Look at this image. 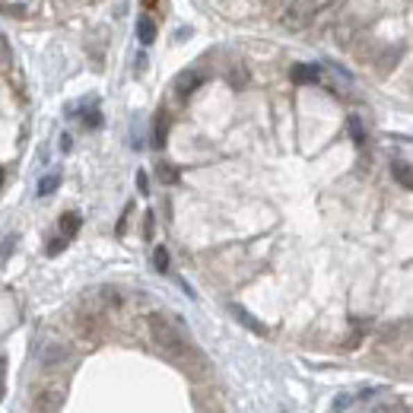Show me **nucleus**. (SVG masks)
Segmentation results:
<instances>
[{"label":"nucleus","mask_w":413,"mask_h":413,"mask_svg":"<svg viewBox=\"0 0 413 413\" xmlns=\"http://www.w3.org/2000/svg\"><path fill=\"white\" fill-rule=\"evenodd\" d=\"M38 360H42V366L45 369H60L70 362V346L67 344H45V350L38 353Z\"/></svg>","instance_id":"obj_5"},{"label":"nucleus","mask_w":413,"mask_h":413,"mask_svg":"<svg viewBox=\"0 0 413 413\" xmlns=\"http://www.w3.org/2000/svg\"><path fill=\"white\" fill-rule=\"evenodd\" d=\"M201 83H203V76L197 74V70H185V74L175 76V96H178V99H188L191 92L201 86Z\"/></svg>","instance_id":"obj_7"},{"label":"nucleus","mask_w":413,"mask_h":413,"mask_svg":"<svg viewBox=\"0 0 413 413\" xmlns=\"http://www.w3.org/2000/svg\"><path fill=\"white\" fill-rule=\"evenodd\" d=\"M229 83H233L235 90H242V86H245V83H248V70L242 67V64H235V67L229 70Z\"/></svg>","instance_id":"obj_16"},{"label":"nucleus","mask_w":413,"mask_h":413,"mask_svg":"<svg viewBox=\"0 0 413 413\" xmlns=\"http://www.w3.org/2000/svg\"><path fill=\"white\" fill-rule=\"evenodd\" d=\"M413 337V318H401V321H391L382 328V334H378V344L382 346H404L410 344Z\"/></svg>","instance_id":"obj_4"},{"label":"nucleus","mask_w":413,"mask_h":413,"mask_svg":"<svg viewBox=\"0 0 413 413\" xmlns=\"http://www.w3.org/2000/svg\"><path fill=\"white\" fill-rule=\"evenodd\" d=\"M353 394H337V398H334V407H330V410H334V413H340V410H346V407H350V404H353Z\"/></svg>","instance_id":"obj_20"},{"label":"nucleus","mask_w":413,"mask_h":413,"mask_svg":"<svg viewBox=\"0 0 413 413\" xmlns=\"http://www.w3.org/2000/svg\"><path fill=\"white\" fill-rule=\"evenodd\" d=\"M80 223H83V219H80V213H74V210H70V213H64V217H60V235H64V239H74V235L76 233H80Z\"/></svg>","instance_id":"obj_13"},{"label":"nucleus","mask_w":413,"mask_h":413,"mask_svg":"<svg viewBox=\"0 0 413 413\" xmlns=\"http://www.w3.org/2000/svg\"><path fill=\"white\" fill-rule=\"evenodd\" d=\"M372 413H410L404 404H378L372 407Z\"/></svg>","instance_id":"obj_21"},{"label":"nucleus","mask_w":413,"mask_h":413,"mask_svg":"<svg viewBox=\"0 0 413 413\" xmlns=\"http://www.w3.org/2000/svg\"><path fill=\"white\" fill-rule=\"evenodd\" d=\"M3 372H7V360L0 356V401H3Z\"/></svg>","instance_id":"obj_25"},{"label":"nucleus","mask_w":413,"mask_h":413,"mask_svg":"<svg viewBox=\"0 0 413 413\" xmlns=\"http://www.w3.org/2000/svg\"><path fill=\"white\" fill-rule=\"evenodd\" d=\"M137 188H140V194H146V191H150V181H146V172H137Z\"/></svg>","instance_id":"obj_24"},{"label":"nucleus","mask_w":413,"mask_h":413,"mask_svg":"<svg viewBox=\"0 0 413 413\" xmlns=\"http://www.w3.org/2000/svg\"><path fill=\"white\" fill-rule=\"evenodd\" d=\"M83 121H86V128H99V124H102V115H99L96 108H92V112L83 115Z\"/></svg>","instance_id":"obj_23"},{"label":"nucleus","mask_w":413,"mask_h":413,"mask_svg":"<svg viewBox=\"0 0 413 413\" xmlns=\"http://www.w3.org/2000/svg\"><path fill=\"white\" fill-rule=\"evenodd\" d=\"M289 76H293V83H318L321 80V67L318 64H296L289 70Z\"/></svg>","instance_id":"obj_9"},{"label":"nucleus","mask_w":413,"mask_h":413,"mask_svg":"<svg viewBox=\"0 0 413 413\" xmlns=\"http://www.w3.org/2000/svg\"><path fill=\"white\" fill-rule=\"evenodd\" d=\"M67 401V385L64 382H45L35 388V407L45 413L60 410V404Z\"/></svg>","instance_id":"obj_3"},{"label":"nucleus","mask_w":413,"mask_h":413,"mask_svg":"<svg viewBox=\"0 0 413 413\" xmlns=\"http://www.w3.org/2000/svg\"><path fill=\"white\" fill-rule=\"evenodd\" d=\"M229 312H233V315L239 318V321L245 324L248 330H255V334H267V328H264V324L258 321V318L251 315V312H245V308H242V305H229Z\"/></svg>","instance_id":"obj_11"},{"label":"nucleus","mask_w":413,"mask_h":413,"mask_svg":"<svg viewBox=\"0 0 413 413\" xmlns=\"http://www.w3.org/2000/svg\"><path fill=\"white\" fill-rule=\"evenodd\" d=\"M391 175H394V181H398L404 191H413V165H407L404 159H394V162H391Z\"/></svg>","instance_id":"obj_8"},{"label":"nucleus","mask_w":413,"mask_h":413,"mask_svg":"<svg viewBox=\"0 0 413 413\" xmlns=\"http://www.w3.org/2000/svg\"><path fill=\"white\" fill-rule=\"evenodd\" d=\"M401 54H404V48H401V45H388V48H382V51L376 54V60H372V64H376V70L385 76V74H391V70L398 67Z\"/></svg>","instance_id":"obj_6"},{"label":"nucleus","mask_w":413,"mask_h":413,"mask_svg":"<svg viewBox=\"0 0 413 413\" xmlns=\"http://www.w3.org/2000/svg\"><path fill=\"white\" fill-rule=\"evenodd\" d=\"M58 185H60V172H48L45 178L38 181V194H42V197L54 194V191H58Z\"/></svg>","instance_id":"obj_14"},{"label":"nucleus","mask_w":413,"mask_h":413,"mask_svg":"<svg viewBox=\"0 0 413 413\" xmlns=\"http://www.w3.org/2000/svg\"><path fill=\"white\" fill-rule=\"evenodd\" d=\"M67 242L70 239H64V235H58V239H51V245H48V255H60V251H64V248H67Z\"/></svg>","instance_id":"obj_22"},{"label":"nucleus","mask_w":413,"mask_h":413,"mask_svg":"<svg viewBox=\"0 0 413 413\" xmlns=\"http://www.w3.org/2000/svg\"><path fill=\"white\" fill-rule=\"evenodd\" d=\"M346 128H350V134H353V140H356V143H366V128H362V121L356 118V115H353L350 121H346Z\"/></svg>","instance_id":"obj_17"},{"label":"nucleus","mask_w":413,"mask_h":413,"mask_svg":"<svg viewBox=\"0 0 413 413\" xmlns=\"http://www.w3.org/2000/svg\"><path fill=\"white\" fill-rule=\"evenodd\" d=\"M153 267H156L159 273H165V271H169V248H162V245H159L156 251H153Z\"/></svg>","instance_id":"obj_15"},{"label":"nucleus","mask_w":413,"mask_h":413,"mask_svg":"<svg viewBox=\"0 0 413 413\" xmlns=\"http://www.w3.org/2000/svg\"><path fill=\"white\" fill-rule=\"evenodd\" d=\"M146 328H150V337L153 344L162 350L169 360L175 362H188L191 356H194V350H191L188 337H185V330L178 328V324L172 321V318L159 315V312H153L150 318H146Z\"/></svg>","instance_id":"obj_1"},{"label":"nucleus","mask_w":413,"mask_h":413,"mask_svg":"<svg viewBox=\"0 0 413 413\" xmlns=\"http://www.w3.org/2000/svg\"><path fill=\"white\" fill-rule=\"evenodd\" d=\"M13 248H16V235H10V239L0 242V264H3L10 255H13Z\"/></svg>","instance_id":"obj_19"},{"label":"nucleus","mask_w":413,"mask_h":413,"mask_svg":"<svg viewBox=\"0 0 413 413\" xmlns=\"http://www.w3.org/2000/svg\"><path fill=\"white\" fill-rule=\"evenodd\" d=\"M315 16H318L315 0H289L283 7V13H280V26L289 32H302L315 23Z\"/></svg>","instance_id":"obj_2"},{"label":"nucleus","mask_w":413,"mask_h":413,"mask_svg":"<svg viewBox=\"0 0 413 413\" xmlns=\"http://www.w3.org/2000/svg\"><path fill=\"white\" fill-rule=\"evenodd\" d=\"M264 7H271V10H277V7H283V0H261Z\"/></svg>","instance_id":"obj_26"},{"label":"nucleus","mask_w":413,"mask_h":413,"mask_svg":"<svg viewBox=\"0 0 413 413\" xmlns=\"http://www.w3.org/2000/svg\"><path fill=\"white\" fill-rule=\"evenodd\" d=\"M137 38H140L143 45H153V42H156V23H153L150 16H140V19H137Z\"/></svg>","instance_id":"obj_12"},{"label":"nucleus","mask_w":413,"mask_h":413,"mask_svg":"<svg viewBox=\"0 0 413 413\" xmlns=\"http://www.w3.org/2000/svg\"><path fill=\"white\" fill-rule=\"evenodd\" d=\"M159 178H162L165 185H172V181H178V172H175L169 162H162V165H159Z\"/></svg>","instance_id":"obj_18"},{"label":"nucleus","mask_w":413,"mask_h":413,"mask_svg":"<svg viewBox=\"0 0 413 413\" xmlns=\"http://www.w3.org/2000/svg\"><path fill=\"white\" fill-rule=\"evenodd\" d=\"M165 137H169V115L159 112L156 121H153V146H156V150L165 146Z\"/></svg>","instance_id":"obj_10"},{"label":"nucleus","mask_w":413,"mask_h":413,"mask_svg":"<svg viewBox=\"0 0 413 413\" xmlns=\"http://www.w3.org/2000/svg\"><path fill=\"white\" fill-rule=\"evenodd\" d=\"M0 188H3V169H0Z\"/></svg>","instance_id":"obj_27"}]
</instances>
